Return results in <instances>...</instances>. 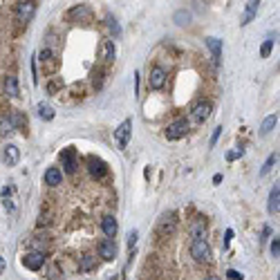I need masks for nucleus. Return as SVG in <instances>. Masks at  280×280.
I'll return each mask as SVG.
<instances>
[{
    "mask_svg": "<svg viewBox=\"0 0 280 280\" xmlns=\"http://www.w3.org/2000/svg\"><path fill=\"white\" fill-rule=\"evenodd\" d=\"M271 47H274V38H267V41L262 43V47H260V56H262V59H269Z\"/></svg>",
    "mask_w": 280,
    "mask_h": 280,
    "instance_id": "bb28decb",
    "label": "nucleus"
},
{
    "mask_svg": "<svg viewBox=\"0 0 280 280\" xmlns=\"http://www.w3.org/2000/svg\"><path fill=\"white\" fill-rule=\"evenodd\" d=\"M137 242V233H130V240H128V244H130V247H132V244H135Z\"/></svg>",
    "mask_w": 280,
    "mask_h": 280,
    "instance_id": "72a5a7b5",
    "label": "nucleus"
},
{
    "mask_svg": "<svg viewBox=\"0 0 280 280\" xmlns=\"http://www.w3.org/2000/svg\"><path fill=\"white\" fill-rule=\"evenodd\" d=\"M38 117L43 119V121H52V119H54V108H52V105H47V103H38Z\"/></svg>",
    "mask_w": 280,
    "mask_h": 280,
    "instance_id": "aec40b11",
    "label": "nucleus"
},
{
    "mask_svg": "<svg viewBox=\"0 0 280 280\" xmlns=\"http://www.w3.org/2000/svg\"><path fill=\"white\" fill-rule=\"evenodd\" d=\"M101 229H103V233L110 238H114V233H117V220H114L112 215H105L103 220H101Z\"/></svg>",
    "mask_w": 280,
    "mask_h": 280,
    "instance_id": "ddd939ff",
    "label": "nucleus"
},
{
    "mask_svg": "<svg viewBox=\"0 0 280 280\" xmlns=\"http://www.w3.org/2000/svg\"><path fill=\"white\" fill-rule=\"evenodd\" d=\"M2 269H5V260H2V256H0V274H2Z\"/></svg>",
    "mask_w": 280,
    "mask_h": 280,
    "instance_id": "c9c22d12",
    "label": "nucleus"
},
{
    "mask_svg": "<svg viewBox=\"0 0 280 280\" xmlns=\"http://www.w3.org/2000/svg\"><path fill=\"white\" fill-rule=\"evenodd\" d=\"M276 123H278V114H269L260 126V135H269V132L276 128Z\"/></svg>",
    "mask_w": 280,
    "mask_h": 280,
    "instance_id": "6ab92c4d",
    "label": "nucleus"
},
{
    "mask_svg": "<svg viewBox=\"0 0 280 280\" xmlns=\"http://www.w3.org/2000/svg\"><path fill=\"white\" fill-rule=\"evenodd\" d=\"M206 47L211 50V54H213V65H220V56H222V41L220 38H215V36H211V38H206Z\"/></svg>",
    "mask_w": 280,
    "mask_h": 280,
    "instance_id": "9b49d317",
    "label": "nucleus"
},
{
    "mask_svg": "<svg viewBox=\"0 0 280 280\" xmlns=\"http://www.w3.org/2000/svg\"><path fill=\"white\" fill-rule=\"evenodd\" d=\"M280 211V186L276 184L269 193V213H278Z\"/></svg>",
    "mask_w": 280,
    "mask_h": 280,
    "instance_id": "2eb2a0df",
    "label": "nucleus"
},
{
    "mask_svg": "<svg viewBox=\"0 0 280 280\" xmlns=\"http://www.w3.org/2000/svg\"><path fill=\"white\" fill-rule=\"evenodd\" d=\"M226 278H229V280H242L244 276L240 274V271H235V269H229V271H226Z\"/></svg>",
    "mask_w": 280,
    "mask_h": 280,
    "instance_id": "c756f323",
    "label": "nucleus"
},
{
    "mask_svg": "<svg viewBox=\"0 0 280 280\" xmlns=\"http://www.w3.org/2000/svg\"><path fill=\"white\" fill-rule=\"evenodd\" d=\"M258 0H251V2H247V9H244V16H242V25H247V23H251L253 20V16H256V11H258Z\"/></svg>",
    "mask_w": 280,
    "mask_h": 280,
    "instance_id": "a211bd4d",
    "label": "nucleus"
},
{
    "mask_svg": "<svg viewBox=\"0 0 280 280\" xmlns=\"http://www.w3.org/2000/svg\"><path fill=\"white\" fill-rule=\"evenodd\" d=\"M231 238H233V231H231V229H229V231H226V244H229V242H231Z\"/></svg>",
    "mask_w": 280,
    "mask_h": 280,
    "instance_id": "f704fd0d",
    "label": "nucleus"
},
{
    "mask_svg": "<svg viewBox=\"0 0 280 280\" xmlns=\"http://www.w3.org/2000/svg\"><path fill=\"white\" fill-rule=\"evenodd\" d=\"M36 14V2H16V16L20 23H29Z\"/></svg>",
    "mask_w": 280,
    "mask_h": 280,
    "instance_id": "0eeeda50",
    "label": "nucleus"
},
{
    "mask_svg": "<svg viewBox=\"0 0 280 280\" xmlns=\"http://www.w3.org/2000/svg\"><path fill=\"white\" fill-rule=\"evenodd\" d=\"M190 233H193L195 240H204V233H206V222H204L202 217H197V220L193 222V226H190Z\"/></svg>",
    "mask_w": 280,
    "mask_h": 280,
    "instance_id": "dca6fc26",
    "label": "nucleus"
},
{
    "mask_svg": "<svg viewBox=\"0 0 280 280\" xmlns=\"http://www.w3.org/2000/svg\"><path fill=\"white\" fill-rule=\"evenodd\" d=\"M130 135H132V121L130 119H126V121H121L117 126V130H114V141H117L119 148H126L128 141H130Z\"/></svg>",
    "mask_w": 280,
    "mask_h": 280,
    "instance_id": "20e7f679",
    "label": "nucleus"
},
{
    "mask_svg": "<svg viewBox=\"0 0 280 280\" xmlns=\"http://www.w3.org/2000/svg\"><path fill=\"white\" fill-rule=\"evenodd\" d=\"M2 159H5L7 166H16V164H18V159H20V150H18V146L7 144V146H5V150H2Z\"/></svg>",
    "mask_w": 280,
    "mask_h": 280,
    "instance_id": "9d476101",
    "label": "nucleus"
},
{
    "mask_svg": "<svg viewBox=\"0 0 280 280\" xmlns=\"http://www.w3.org/2000/svg\"><path fill=\"white\" fill-rule=\"evenodd\" d=\"M59 159H61V166H63V171H61V173H68V175H72V173L77 171L79 159H77V150H74L72 146H70V148H63V150H61Z\"/></svg>",
    "mask_w": 280,
    "mask_h": 280,
    "instance_id": "7ed1b4c3",
    "label": "nucleus"
},
{
    "mask_svg": "<svg viewBox=\"0 0 280 280\" xmlns=\"http://www.w3.org/2000/svg\"><path fill=\"white\" fill-rule=\"evenodd\" d=\"M190 256L197 262L211 260V247L206 244V240H193V244H190Z\"/></svg>",
    "mask_w": 280,
    "mask_h": 280,
    "instance_id": "39448f33",
    "label": "nucleus"
},
{
    "mask_svg": "<svg viewBox=\"0 0 280 280\" xmlns=\"http://www.w3.org/2000/svg\"><path fill=\"white\" fill-rule=\"evenodd\" d=\"M79 267H81V269H92V267H94V258L86 253V256L81 258V262H79Z\"/></svg>",
    "mask_w": 280,
    "mask_h": 280,
    "instance_id": "cd10ccee",
    "label": "nucleus"
},
{
    "mask_svg": "<svg viewBox=\"0 0 280 280\" xmlns=\"http://www.w3.org/2000/svg\"><path fill=\"white\" fill-rule=\"evenodd\" d=\"M114 56H117V47H114V41H103V59L108 61H114Z\"/></svg>",
    "mask_w": 280,
    "mask_h": 280,
    "instance_id": "412c9836",
    "label": "nucleus"
},
{
    "mask_svg": "<svg viewBox=\"0 0 280 280\" xmlns=\"http://www.w3.org/2000/svg\"><path fill=\"white\" fill-rule=\"evenodd\" d=\"M23 265L32 271H38L45 265V256H43V251H32V253H27V256H23Z\"/></svg>",
    "mask_w": 280,
    "mask_h": 280,
    "instance_id": "6e6552de",
    "label": "nucleus"
},
{
    "mask_svg": "<svg viewBox=\"0 0 280 280\" xmlns=\"http://www.w3.org/2000/svg\"><path fill=\"white\" fill-rule=\"evenodd\" d=\"M166 86V70L164 68H153L150 70V77H148V88L150 90H162Z\"/></svg>",
    "mask_w": 280,
    "mask_h": 280,
    "instance_id": "423d86ee",
    "label": "nucleus"
},
{
    "mask_svg": "<svg viewBox=\"0 0 280 280\" xmlns=\"http://www.w3.org/2000/svg\"><path fill=\"white\" fill-rule=\"evenodd\" d=\"M220 135H222V126H217L215 130H213V137H211V146H215V144H217V139H220Z\"/></svg>",
    "mask_w": 280,
    "mask_h": 280,
    "instance_id": "7c9ffc66",
    "label": "nucleus"
},
{
    "mask_svg": "<svg viewBox=\"0 0 280 280\" xmlns=\"http://www.w3.org/2000/svg\"><path fill=\"white\" fill-rule=\"evenodd\" d=\"M188 130H190L188 121H186V119H177V121H173L171 126L166 128V139L168 141H177V139H182V137L188 135Z\"/></svg>",
    "mask_w": 280,
    "mask_h": 280,
    "instance_id": "f03ea898",
    "label": "nucleus"
},
{
    "mask_svg": "<svg viewBox=\"0 0 280 280\" xmlns=\"http://www.w3.org/2000/svg\"><path fill=\"white\" fill-rule=\"evenodd\" d=\"M211 112H213V105L208 103V101H197V103L190 108V121L193 123H204V121H208Z\"/></svg>",
    "mask_w": 280,
    "mask_h": 280,
    "instance_id": "f257e3e1",
    "label": "nucleus"
},
{
    "mask_svg": "<svg viewBox=\"0 0 280 280\" xmlns=\"http://www.w3.org/2000/svg\"><path fill=\"white\" fill-rule=\"evenodd\" d=\"M99 256L103 258V260H112V258L117 256V244H114L112 240H103V242L99 244Z\"/></svg>",
    "mask_w": 280,
    "mask_h": 280,
    "instance_id": "f8f14e48",
    "label": "nucleus"
},
{
    "mask_svg": "<svg viewBox=\"0 0 280 280\" xmlns=\"http://www.w3.org/2000/svg\"><path fill=\"white\" fill-rule=\"evenodd\" d=\"M108 27H110V29H112V32H114V34H117V36H119V34H121V29H119V25H117V20H112V18H108Z\"/></svg>",
    "mask_w": 280,
    "mask_h": 280,
    "instance_id": "2f4dec72",
    "label": "nucleus"
},
{
    "mask_svg": "<svg viewBox=\"0 0 280 280\" xmlns=\"http://www.w3.org/2000/svg\"><path fill=\"white\" fill-rule=\"evenodd\" d=\"M188 18H190V16L184 14V11H180V14L175 16V20H180V25H186V23H188Z\"/></svg>",
    "mask_w": 280,
    "mask_h": 280,
    "instance_id": "473e14b6",
    "label": "nucleus"
},
{
    "mask_svg": "<svg viewBox=\"0 0 280 280\" xmlns=\"http://www.w3.org/2000/svg\"><path fill=\"white\" fill-rule=\"evenodd\" d=\"M61 182H63V173H61V168H47L45 171V184L59 186Z\"/></svg>",
    "mask_w": 280,
    "mask_h": 280,
    "instance_id": "4468645a",
    "label": "nucleus"
},
{
    "mask_svg": "<svg viewBox=\"0 0 280 280\" xmlns=\"http://www.w3.org/2000/svg\"><path fill=\"white\" fill-rule=\"evenodd\" d=\"M204 280H217V278H204Z\"/></svg>",
    "mask_w": 280,
    "mask_h": 280,
    "instance_id": "e433bc0d",
    "label": "nucleus"
},
{
    "mask_svg": "<svg viewBox=\"0 0 280 280\" xmlns=\"http://www.w3.org/2000/svg\"><path fill=\"white\" fill-rule=\"evenodd\" d=\"M88 168H90V175L96 177V180H103V177L108 175L105 162H101V159H96V157H90V162H88Z\"/></svg>",
    "mask_w": 280,
    "mask_h": 280,
    "instance_id": "1a4fd4ad",
    "label": "nucleus"
},
{
    "mask_svg": "<svg viewBox=\"0 0 280 280\" xmlns=\"http://www.w3.org/2000/svg\"><path fill=\"white\" fill-rule=\"evenodd\" d=\"M274 164H278V153H274V155H269V159H267L265 162V166L260 168V177H265L267 173L271 171V168H274Z\"/></svg>",
    "mask_w": 280,
    "mask_h": 280,
    "instance_id": "5701e85b",
    "label": "nucleus"
},
{
    "mask_svg": "<svg viewBox=\"0 0 280 280\" xmlns=\"http://www.w3.org/2000/svg\"><path fill=\"white\" fill-rule=\"evenodd\" d=\"M9 119H11V126H14V130H16V128H23L25 123H27V119H25L20 112H11Z\"/></svg>",
    "mask_w": 280,
    "mask_h": 280,
    "instance_id": "393cba45",
    "label": "nucleus"
},
{
    "mask_svg": "<svg viewBox=\"0 0 280 280\" xmlns=\"http://www.w3.org/2000/svg\"><path fill=\"white\" fill-rule=\"evenodd\" d=\"M90 16V7L88 5H79L74 9H70V18H88Z\"/></svg>",
    "mask_w": 280,
    "mask_h": 280,
    "instance_id": "4be33fe9",
    "label": "nucleus"
},
{
    "mask_svg": "<svg viewBox=\"0 0 280 280\" xmlns=\"http://www.w3.org/2000/svg\"><path fill=\"white\" fill-rule=\"evenodd\" d=\"M271 253H274L276 258L280 256V238H278V235H276V238L271 240Z\"/></svg>",
    "mask_w": 280,
    "mask_h": 280,
    "instance_id": "c85d7f7f",
    "label": "nucleus"
},
{
    "mask_svg": "<svg viewBox=\"0 0 280 280\" xmlns=\"http://www.w3.org/2000/svg\"><path fill=\"white\" fill-rule=\"evenodd\" d=\"M5 92L9 99H16V96H18V81H16V77L5 79Z\"/></svg>",
    "mask_w": 280,
    "mask_h": 280,
    "instance_id": "f3484780",
    "label": "nucleus"
},
{
    "mask_svg": "<svg viewBox=\"0 0 280 280\" xmlns=\"http://www.w3.org/2000/svg\"><path fill=\"white\" fill-rule=\"evenodd\" d=\"M175 231V217L171 215V222H166V217H162V224H159V233H173Z\"/></svg>",
    "mask_w": 280,
    "mask_h": 280,
    "instance_id": "b1692460",
    "label": "nucleus"
},
{
    "mask_svg": "<svg viewBox=\"0 0 280 280\" xmlns=\"http://www.w3.org/2000/svg\"><path fill=\"white\" fill-rule=\"evenodd\" d=\"M0 132H2V135H9V132H14V126H11V119L9 117L0 119Z\"/></svg>",
    "mask_w": 280,
    "mask_h": 280,
    "instance_id": "a878e982",
    "label": "nucleus"
}]
</instances>
